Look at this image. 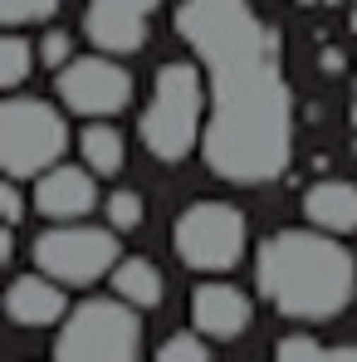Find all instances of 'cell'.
I'll use <instances>...</instances> for the list:
<instances>
[{"label":"cell","mask_w":357,"mask_h":362,"mask_svg":"<svg viewBox=\"0 0 357 362\" xmlns=\"http://www.w3.org/2000/svg\"><path fill=\"white\" fill-rule=\"evenodd\" d=\"M54 10H59V0H0L5 25H35V20H49Z\"/></svg>","instance_id":"d6986e66"},{"label":"cell","mask_w":357,"mask_h":362,"mask_svg":"<svg viewBox=\"0 0 357 362\" xmlns=\"http://www.w3.org/2000/svg\"><path fill=\"white\" fill-rule=\"evenodd\" d=\"M201 108H206V93H201L196 64L157 69L152 98L142 108V147L157 162H186L196 147V132H201Z\"/></svg>","instance_id":"3957f363"},{"label":"cell","mask_w":357,"mask_h":362,"mask_svg":"<svg viewBox=\"0 0 357 362\" xmlns=\"http://www.w3.org/2000/svg\"><path fill=\"white\" fill-rule=\"evenodd\" d=\"M30 255H35V269L59 284H98L103 274L118 269V235L103 226L59 221L54 230H45L30 245Z\"/></svg>","instance_id":"52a82bcc"},{"label":"cell","mask_w":357,"mask_h":362,"mask_svg":"<svg viewBox=\"0 0 357 362\" xmlns=\"http://www.w3.org/2000/svg\"><path fill=\"white\" fill-rule=\"evenodd\" d=\"M259 294L284 318L298 323H328L357 294V259L328 230H279L254 255Z\"/></svg>","instance_id":"7a4b0ae2"},{"label":"cell","mask_w":357,"mask_h":362,"mask_svg":"<svg viewBox=\"0 0 357 362\" xmlns=\"http://www.w3.org/2000/svg\"><path fill=\"white\" fill-rule=\"evenodd\" d=\"M30 64H35L30 40L5 35V40H0V88H20V83H25V74H30Z\"/></svg>","instance_id":"e0dca14e"},{"label":"cell","mask_w":357,"mask_h":362,"mask_svg":"<svg viewBox=\"0 0 357 362\" xmlns=\"http://www.w3.org/2000/svg\"><path fill=\"white\" fill-rule=\"evenodd\" d=\"M142 323L127 299H88L59 328L54 362H137Z\"/></svg>","instance_id":"277c9868"},{"label":"cell","mask_w":357,"mask_h":362,"mask_svg":"<svg viewBox=\"0 0 357 362\" xmlns=\"http://www.w3.org/2000/svg\"><path fill=\"white\" fill-rule=\"evenodd\" d=\"M0 216H5V226H10V230H15V226H20V216H25V196H20L15 177L0 186Z\"/></svg>","instance_id":"7402d4cb"},{"label":"cell","mask_w":357,"mask_h":362,"mask_svg":"<svg viewBox=\"0 0 357 362\" xmlns=\"http://www.w3.org/2000/svg\"><path fill=\"white\" fill-rule=\"evenodd\" d=\"M78 152H83L88 172H98V177H118L122 162H127V142L113 122H88L78 132Z\"/></svg>","instance_id":"9a60e30c"},{"label":"cell","mask_w":357,"mask_h":362,"mask_svg":"<svg viewBox=\"0 0 357 362\" xmlns=\"http://www.w3.org/2000/svg\"><path fill=\"white\" fill-rule=\"evenodd\" d=\"M303 216L328 230V235H353L357 230V186L353 181H313L303 191Z\"/></svg>","instance_id":"4fadbf2b"},{"label":"cell","mask_w":357,"mask_h":362,"mask_svg":"<svg viewBox=\"0 0 357 362\" xmlns=\"http://www.w3.org/2000/svg\"><path fill=\"white\" fill-rule=\"evenodd\" d=\"M113 294L127 299L132 308H157L162 294H167L162 269H157L152 259H118V269H113Z\"/></svg>","instance_id":"5bb4252c"},{"label":"cell","mask_w":357,"mask_h":362,"mask_svg":"<svg viewBox=\"0 0 357 362\" xmlns=\"http://www.w3.org/2000/svg\"><path fill=\"white\" fill-rule=\"evenodd\" d=\"M108 226L113 230H137L142 226V196L137 191H113L108 196Z\"/></svg>","instance_id":"ffe728a7"},{"label":"cell","mask_w":357,"mask_h":362,"mask_svg":"<svg viewBox=\"0 0 357 362\" xmlns=\"http://www.w3.org/2000/svg\"><path fill=\"white\" fill-rule=\"evenodd\" d=\"M181 264L196 269V274H226L235 269L240 255H245V216L226 201H196L177 216V230H172Z\"/></svg>","instance_id":"8992f818"},{"label":"cell","mask_w":357,"mask_h":362,"mask_svg":"<svg viewBox=\"0 0 357 362\" xmlns=\"http://www.w3.org/2000/svg\"><path fill=\"white\" fill-rule=\"evenodd\" d=\"M191 318H196V333L226 343V338H240V333L250 328L254 308H250V299L240 294L235 284L211 279V284H201V289L191 294Z\"/></svg>","instance_id":"8fae6325"},{"label":"cell","mask_w":357,"mask_h":362,"mask_svg":"<svg viewBox=\"0 0 357 362\" xmlns=\"http://www.w3.org/2000/svg\"><path fill=\"white\" fill-rule=\"evenodd\" d=\"M59 98L69 113H83V118H113L132 103V74L113 64V54H78L59 69Z\"/></svg>","instance_id":"ba28073f"},{"label":"cell","mask_w":357,"mask_h":362,"mask_svg":"<svg viewBox=\"0 0 357 362\" xmlns=\"http://www.w3.org/2000/svg\"><path fill=\"white\" fill-rule=\"evenodd\" d=\"M274 362H357V343H313V338H284L274 348Z\"/></svg>","instance_id":"2e32d148"},{"label":"cell","mask_w":357,"mask_h":362,"mask_svg":"<svg viewBox=\"0 0 357 362\" xmlns=\"http://www.w3.org/2000/svg\"><path fill=\"white\" fill-rule=\"evenodd\" d=\"M5 313L20 323V328H49V323H59L69 318V299H64V284L59 279H49V274H20V279H10V289H5Z\"/></svg>","instance_id":"7c38bea8"},{"label":"cell","mask_w":357,"mask_h":362,"mask_svg":"<svg viewBox=\"0 0 357 362\" xmlns=\"http://www.w3.org/2000/svg\"><path fill=\"white\" fill-rule=\"evenodd\" d=\"M64 147H69V127L59 108L40 103V98H10L0 108V167L5 177H45L49 167H59Z\"/></svg>","instance_id":"5b68a950"},{"label":"cell","mask_w":357,"mask_h":362,"mask_svg":"<svg viewBox=\"0 0 357 362\" xmlns=\"http://www.w3.org/2000/svg\"><path fill=\"white\" fill-rule=\"evenodd\" d=\"M181 40L211 74L206 167L235 186H264L294 157V98L279 69V35L250 0H181Z\"/></svg>","instance_id":"6da1fadb"},{"label":"cell","mask_w":357,"mask_h":362,"mask_svg":"<svg viewBox=\"0 0 357 362\" xmlns=\"http://www.w3.org/2000/svg\"><path fill=\"white\" fill-rule=\"evenodd\" d=\"M162 0H88V40L103 54H137Z\"/></svg>","instance_id":"9c48e42d"},{"label":"cell","mask_w":357,"mask_h":362,"mask_svg":"<svg viewBox=\"0 0 357 362\" xmlns=\"http://www.w3.org/2000/svg\"><path fill=\"white\" fill-rule=\"evenodd\" d=\"M69 59H74V40H69L64 30H49V35L40 40V64H49V69H64Z\"/></svg>","instance_id":"44dd1931"},{"label":"cell","mask_w":357,"mask_h":362,"mask_svg":"<svg viewBox=\"0 0 357 362\" xmlns=\"http://www.w3.org/2000/svg\"><path fill=\"white\" fill-rule=\"evenodd\" d=\"M157 362H211V348H206V333H172L162 348H157Z\"/></svg>","instance_id":"ac0fdd59"},{"label":"cell","mask_w":357,"mask_h":362,"mask_svg":"<svg viewBox=\"0 0 357 362\" xmlns=\"http://www.w3.org/2000/svg\"><path fill=\"white\" fill-rule=\"evenodd\" d=\"M98 172H78V167H49L45 177H35V211L49 221H83L98 206Z\"/></svg>","instance_id":"30bf717a"}]
</instances>
